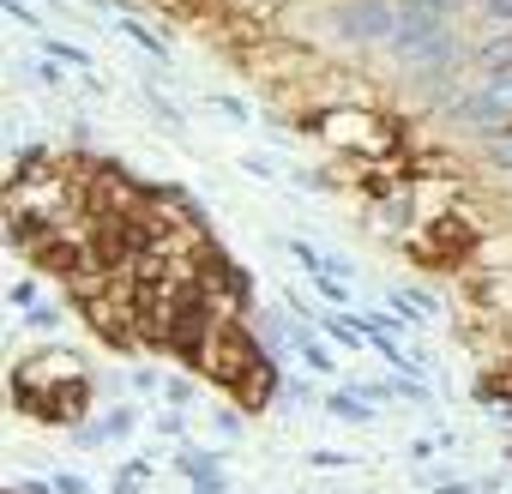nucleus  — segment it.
Here are the masks:
<instances>
[{
    "label": "nucleus",
    "mask_w": 512,
    "mask_h": 494,
    "mask_svg": "<svg viewBox=\"0 0 512 494\" xmlns=\"http://www.w3.org/2000/svg\"><path fill=\"white\" fill-rule=\"evenodd\" d=\"M85 398H91V380H85V368L67 350L25 356L13 368V404L25 416H37V422H79L85 416Z\"/></svg>",
    "instance_id": "f257e3e1"
},
{
    "label": "nucleus",
    "mask_w": 512,
    "mask_h": 494,
    "mask_svg": "<svg viewBox=\"0 0 512 494\" xmlns=\"http://www.w3.org/2000/svg\"><path fill=\"white\" fill-rule=\"evenodd\" d=\"M199 368H211V380H223V386H241L253 404H266L272 398V368L260 362V350H253V338L235 326V320H223L217 332H211V344H205V362Z\"/></svg>",
    "instance_id": "f03ea898"
},
{
    "label": "nucleus",
    "mask_w": 512,
    "mask_h": 494,
    "mask_svg": "<svg viewBox=\"0 0 512 494\" xmlns=\"http://www.w3.org/2000/svg\"><path fill=\"white\" fill-rule=\"evenodd\" d=\"M398 0H338L332 7V31H338V43H386L392 49V37H398Z\"/></svg>",
    "instance_id": "7ed1b4c3"
},
{
    "label": "nucleus",
    "mask_w": 512,
    "mask_h": 494,
    "mask_svg": "<svg viewBox=\"0 0 512 494\" xmlns=\"http://www.w3.org/2000/svg\"><path fill=\"white\" fill-rule=\"evenodd\" d=\"M452 115H458L464 127H476V133H506V127H512V67L488 73L470 97L452 103Z\"/></svg>",
    "instance_id": "20e7f679"
},
{
    "label": "nucleus",
    "mask_w": 512,
    "mask_h": 494,
    "mask_svg": "<svg viewBox=\"0 0 512 494\" xmlns=\"http://www.w3.org/2000/svg\"><path fill=\"white\" fill-rule=\"evenodd\" d=\"M314 127H320V133H332L338 145H362V133H368L374 121H368V115H350V109H332V115H320Z\"/></svg>",
    "instance_id": "39448f33"
},
{
    "label": "nucleus",
    "mask_w": 512,
    "mask_h": 494,
    "mask_svg": "<svg viewBox=\"0 0 512 494\" xmlns=\"http://www.w3.org/2000/svg\"><path fill=\"white\" fill-rule=\"evenodd\" d=\"M187 470H193V494H229V482H223V470L211 458H193L187 452Z\"/></svg>",
    "instance_id": "423d86ee"
},
{
    "label": "nucleus",
    "mask_w": 512,
    "mask_h": 494,
    "mask_svg": "<svg viewBox=\"0 0 512 494\" xmlns=\"http://www.w3.org/2000/svg\"><path fill=\"white\" fill-rule=\"evenodd\" d=\"M326 404H332V416H344V422H374V404L356 398V392H332Z\"/></svg>",
    "instance_id": "0eeeda50"
},
{
    "label": "nucleus",
    "mask_w": 512,
    "mask_h": 494,
    "mask_svg": "<svg viewBox=\"0 0 512 494\" xmlns=\"http://www.w3.org/2000/svg\"><path fill=\"white\" fill-rule=\"evenodd\" d=\"M314 290H320L332 308H350V284H344L338 272H314Z\"/></svg>",
    "instance_id": "6e6552de"
},
{
    "label": "nucleus",
    "mask_w": 512,
    "mask_h": 494,
    "mask_svg": "<svg viewBox=\"0 0 512 494\" xmlns=\"http://www.w3.org/2000/svg\"><path fill=\"white\" fill-rule=\"evenodd\" d=\"M476 61H482L488 73H500V67H512V37H494V43H482V49H476Z\"/></svg>",
    "instance_id": "1a4fd4ad"
},
{
    "label": "nucleus",
    "mask_w": 512,
    "mask_h": 494,
    "mask_svg": "<svg viewBox=\"0 0 512 494\" xmlns=\"http://www.w3.org/2000/svg\"><path fill=\"white\" fill-rule=\"evenodd\" d=\"M121 31H127V37H133V43H139V49H145L151 61H163V55H169V43H157V37H151V31L139 25V19H121Z\"/></svg>",
    "instance_id": "9d476101"
},
{
    "label": "nucleus",
    "mask_w": 512,
    "mask_h": 494,
    "mask_svg": "<svg viewBox=\"0 0 512 494\" xmlns=\"http://www.w3.org/2000/svg\"><path fill=\"white\" fill-rule=\"evenodd\" d=\"M97 428H103V440H121V434H133V404H115V410H109Z\"/></svg>",
    "instance_id": "9b49d317"
},
{
    "label": "nucleus",
    "mask_w": 512,
    "mask_h": 494,
    "mask_svg": "<svg viewBox=\"0 0 512 494\" xmlns=\"http://www.w3.org/2000/svg\"><path fill=\"white\" fill-rule=\"evenodd\" d=\"M296 350L308 356V368H320V374H332V350H320V344H314V332H296Z\"/></svg>",
    "instance_id": "f8f14e48"
},
{
    "label": "nucleus",
    "mask_w": 512,
    "mask_h": 494,
    "mask_svg": "<svg viewBox=\"0 0 512 494\" xmlns=\"http://www.w3.org/2000/svg\"><path fill=\"white\" fill-rule=\"evenodd\" d=\"M145 482H151V464H127L115 476V494H145Z\"/></svg>",
    "instance_id": "ddd939ff"
},
{
    "label": "nucleus",
    "mask_w": 512,
    "mask_h": 494,
    "mask_svg": "<svg viewBox=\"0 0 512 494\" xmlns=\"http://www.w3.org/2000/svg\"><path fill=\"white\" fill-rule=\"evenodd\" d=\"M43 49H49L55 61H67V67H91V55H85L79 43H43Z\"/></svg>",
    "instance_id": "4468645a"
},
{
    "label": "nucleus",
    "mask_w": 512,
    "mask_h": 494,
    "mask_svg": "<svg viewBox=\"0 0 512 494\" xmlns=\"http://www.w3.org/2000/svg\"><path fill=\"white\" fill-rule=\"evenodd\" d=\"M488 163H494V169H506V175H512V139H494V145H488Z\"/></svg>",
    "instance_id": "2eb2a0df"
},
{
    "label": "nucleus",
    "mask_w": 512,
    "mask_h": 494,
    "mask_svg": "<svg viewBox=\"0 0 512 494\" xmlns=\"http://www.w3.org/2000/svg\"><path fill=\"white\" fill-rule=\"evenodd\" d=\"M241 169H247V175H260V181H272V175H278V163H272V157H241Z\"/></svg>",
    "instance_id": "dca6fc26"
},
{
    "label": "nucleus",
    "mask_w": 512,
    "mask_h": 494,
    "mask_svg": "<svg viewBox=\"0 0 512 494\" xmlns=\"http://www.w3.org/2000/svg\"><path fill=\"white\" fill-rule=\"evenodd\" d=\"M482 13L500 19V25H512V0H482Z\"/></svg>",
    "instance_id": "f3484780"
},
{
    "label": "nucleus",
    "mask_w": 512,
    "mask_h": 494,
    "mask_svg": "<svg viewBox=\"0 0 512 494\" xmlns=\"http://www.w3.org/2000/svg\"><path fill=\"white\" fill-rule=\"evenodd\" d=\"M314 464H326V470H344V464H356V458H344V452H314Z\"/></svg>",
    "instance_id": "a211bd4d"
},
{
    "label": "nucleus",
    "mask_w": 512,
    "mask_h": 494,
    "mask_svg": "<svg viewBox=\"0 0 512 494\" xmlns=\"http://www.w3.org/2000/svg\"><path fill=\"white\" fill-rule=\"evenodd\" d=\"M55 494H85V482L79 476H55Z\"/></svg>",
    "instance_id": "6ab92c4d"
}]
</instances>
